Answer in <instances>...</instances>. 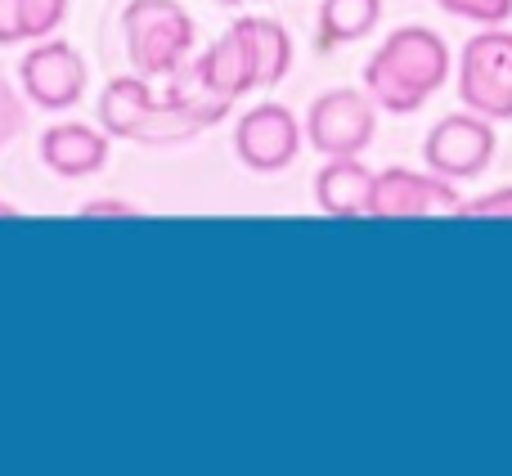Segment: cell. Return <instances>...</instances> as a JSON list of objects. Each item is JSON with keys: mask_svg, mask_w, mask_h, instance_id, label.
Returning a JSON list of instances; mask_svg holds the SVG:
<instances>
[{"mask_svg": "<svg viewBox=\"0 0 512 476\" xmlns=\"http://www.w3.org/2000/svg\"><path fill=\"white\" fill-rule=\"evenodd\" d=\"M454 54L445 45V36L427 23L396 27L391 36H382V45L364 63V90L373 95V104L382 113H418L436 90L450 81Z\"/></svg>", "mask_w": 512, "mask_h": 476, "instance_id": "obj_1", "label": "cell"}, {"mask_svg": "<svg viewBox=\"0 0 512 476\" xmlns=\"http://www.w3.org/2000/svg\"><path fill=\"white\" fill-rule=\"evenodd\" d=\"M126 59L140 77L158 81L194 54V14L180 0H126L122 9Z\"/></svg>", "mask_w": 512, "mask_h": 476, "instance_id": "obj_2", "label": "cell"}, {"mask_svg": "<svg viewBox=\"0 0 512 476\" xmlns=\"http://www.w3.org/2000/svg\"><path fill=\"white\" fill-rule=\"evenodd\" d=\"M463 108L490 117V122H512V27H477L468 36L454 68Z\"/></svg>", "mask_w": 512, "mask_h": 476, "instance_id": "obj_3", "label": "cell"}, {"mask_svg": "<svg viewBox=\"0 0 512 476\" xmlns=\"http://www.w3.org/2000/svg\"><path fill=\"white\" fill-rule=\"evenodd\" d=\"M378 117L382 108L373 104L369 90H355V86H337V90H324L315 104L306 108V144L324 158H355L373 144L378 135Z\"/></svg>", "mask_w": 512, "mask_h": 476, "instance_id": "obj_4", "label": "cell"}, {"mask_svg": "<svg viewBox=\"0 0 512 476\" xmlns=\"http://www.w3.org/2000/svg\"><path fill=\"white\" fill-rule=\"evenodd\" d=\"M495 149H499L495 122L472 113V108H463V113H445L441 122L427 131L423 162H427V171H436V176L459 185V180L486 176L490 162H495Z\"/></svg>", "mask_w": 512, "mask_h": 476, "instance_id": "obj_5", "label": "cell"}, {"mask_svg": "<svg viewBox=\"0 0 512 476\" xmlns=\"http://www.w3.org/2000/svg\"><path fill=\"white\" fill-rule=\"evenodd\" d=\"M463 194L454 180L414 167H382L373 176L369 216L382 221H423V216H459Z\"/></svg>", "mask_w": 512, "mask_h": 476, "instance_id": "obj_6", "label": "cell"}, {"mask_svg": "<svg viewBox=\"0 0 512 476\" xmlns=\"http://www.w3.org/2000/svg\"><path fill=\"white\" fill-rule=\"evenodd\" d=\"M18 81H23V99L45 113H63L77 108L86 95V59L77 45L59 41V36H41L18 63Z\"/></svg>", "mask_w": 512, "mask_h": 476, "instance_id": "obj_7", "label": "cell"}, {"mask_svg": "<svg viewBox=\"0 0 512 476\" xmlns=\"http://www.w3.org/2000/svg\"><path fill=\"white\" fill-rule=\"evenodd\" d=\"M301 140H306V131H301L297 113L283 104H256L234 122V153L256 176L288 171L301 153Z\"/></svg>", "mask_w": 512, "mask_h": 476, "instance_id": "obj_8", "label": "cell"}, {"mask_svg": "<svg viewBox=\"0 0 512 476\" xmlns=\"http://www.w3.org/2000/svg\"><path fill=\"white\" fill-rule=\"evenodd\" d=\"M113 135L90 122H54L41 135V162L63 180H86L108 167Z\"/></svg>", "mask_w": 512, "mask_h": 476, "instance_id": "obj_9", "label": "cell"}, {"mask_svg": "<svg viewBox=\"0 0 512 476\" xmlns=\"http://www.w3.org/2000/svg\"><path fill=\"white\" fill-rule=\"evenodd\" d=\"M373 176L378 171L364 167V158H324V167L315 171V203L324 216H369L373 203Z\"/></svg>", "mask_w": 512, "mask_h": 476, "instance_id": "obj_10", "label": "cell"}, {"mask_svg": "<svg viewBox=\"0 0 512 476\" xmlns=\"http://www.w3.org/2000/svg\"><path fill=\"white\" fill-rule=\"evenodd\" d=\"M194 63H198V72L207 77V86H212L216 95H225L230 104H239L243 95H252L256 90L252 50H248V36H243L239 23H234L225 36H216L203 54H194Z\"/></svg>", "mask_w": 512, "mask_h": 476, "instance_id": "obj_11", "label": "cell"}, {"mask_svg": "<svg viewBox=\"0 0 512 476\" xmlns=\"http://www.w3.org/2000/svg\"><path fill=\"white\" fill-rule=\"evenodd\" d=\"M153 99H158L153 81L140 77V72H126V77H113L104 86L95 117H99V126H104L113 140H135V131H140V122L149 117Z\"/></svg>", "mask_w": 512, "mask_h": 476, "instance_id": "obj_12", "label": "cell"}, {"mask_svg": "<svg viewBox=\"0 0 512 476\" xmlns=\"http://www.w3.org/2000/svg\"><path fill=\"white\" fill-rule=\"evenodd\" d=\"M243 36H248V50H252V68H256V90H270L279 86L283 77L292 72V36L279 18H265V14H248L239 18Z\"/></svg>", "mask_w": 512, "mask_h": 476, "instance_id": "obj_13", "label": "cell"}, {"mask_svg": "<svg viewBox=\"0 0 512 476\" xmlns=\"http://www.w3.org/2000/svg\"><path fill=\"white\" fill-rule=\"evenodd\" d=\"M382 23V0H319V50H337V45H355L373 36Z\"/></svg>", "mask_w": 512, "mask_h": 476, "instance_id": "obj_14", "label": "cell"}, {"mask_svg": "<svg viewBox=\"0 0 512 476\" xmlns=\"http://www.w3.org/2000/svg\"><path fill=\"white\" fill-rule=\"evenodd\" d=\"M162 81H167V90H162V99H171V104H180L189 117H194L198 126H203V131H207V126H216V122H225V117H230V108H234V104H230V99H225V95H216L212 86H207V77H203V72H198L194 54H189V59L180 63L176 72H167V77H162Z\"/></svg>", "mask_w": 512, "mask_h": 476, "instance_id": "obj_15", "label": "cell"}, {"mask_svg": "<svg viewBox=\"0 0 512 476\" xmlns=\"http://www.w3.org/2000/svg\"><path fill=\"white\" fill-rule=\"evenodd\" d=\"M198 131H203V126H198L194 117L185 113V108L158 95V99H153V108H149V117H144L140 131H135V144H149V149H167V144L194 140Z\"/></svg>", "mask_w": 512, "mask_h": 476, "instance_id": "obj_16", "label": "cell"}, {"mask_svg": "<svg viewBox=\"0 0 512 476\" xmlns=\"http://www.w3.org/2000/svg\"><path fill=\"white\" fill-rule=\"evenodd\" d=\"M68 18V0H18V27H23V41H41L54 36Z\"/></svg>", "mask_w": 512, "mask_h": 476, "instance_id": "obj_17", "label": "cell"}, {"mask_svg": "<svg viewBox=\"0 0 512 476\" xmlns=\"http://www.w3.org/2000/svg\"><path fill=\"white\" fill-rule=\"evenodd\" d=\"M445 14L463 18V23H477V27H495L512 18V0H436Z\"/></svg>", "mask_w": 512, "mask_h": 476, "instance_id": "obj_18", "label": "cell"}, {"mask_svg": "<svg viewBox=\"0 0 512 476\" xmlns=\"http://www.w3.org/2000/svg\"><path fill=\"white\" fill-rule=\"evenodd\" d=\"M459 216H477V221H512V185H499L490 194L463 198Z\"/></svg>", "mask_w": 512, "mask_h": 476, "instance_id": "obj_19", "label": "cell"}, {"mask_svg": "<svg viewBox=\"0 0 512 476\" xmlns=\"http://www.w3.org/2000/svg\"><path fill=\"white\" fill-rule=\"evenodd\" d=\"M23 95H18L14 86H9L5 77H0V149H5L9 140H14L18 131H23Z\"/></svg>", "mask_w": 512, "mask_h": 476, "instance_id": "obj_20", "label": "cell"}, {"mask_svg": "<svg viewBox=\"0 0 512 476\" xmlns=\"http://www.w3.org/2000/svg\"><path fill=\"white\" fill-rule=\"evenodd\" d=\"M86 221H126V216H140V207L126 203V198H90V203H81V212Z\"/></svg>", "mask_w": 512, "mask_h": 476, "instance_id": "obj_21", "label": "cell"}, {"mask_svg": "<svg viewBox=\"0 0 512 476\" xmlns=\"http://www.w3.org/2000/svg\"><path fill=\"white\" fill-rule=\"evenodd\" d=\"M23 41V27H18V0H0V45Z\"/></svg>", "mask_w": 512, "mask_h": 476, "instance_id": "obj_22", "label": "cell"}, {"mask_svg": "<svg viewBox=\"0 0 512 476\" xmlns=\"http://www.w3.org/2000/svg\"><path fill=\"white\" fill-rule=\"evenodd\" d=\"M9 216H14V207H9L5 198H0V221H9Z\"/></svg>", "mask_w": 512, "mask_h": 476, "instance_id": "obj_23", "label": "cell"}, {"mask_svg": "<svg viewBox=\"0 0 512 476\" xmlns=\"http://www.w3.org/2000/svg\"><path fill=\"white\" fill-rule=\"evenodd\" d=\"M221 5H248V0H221Z\"/></svg>", "mask_w": 512, "mask_h": 476, "instance_id": "obj_24", "label": "cell"}]
</instances>
